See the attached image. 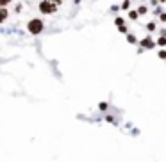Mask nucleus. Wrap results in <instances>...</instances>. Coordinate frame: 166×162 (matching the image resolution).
Instances as JSON below:
<instances>
[{"mask_svg":"<svg viewBox=\"0 0 166 162\" xmlns=\"http://www.w3.org/2000/svg\"><path fill=\"white\" fill-rule=\"evenodd\" d=\"M154 29H155V25H154V23H148V30H150V32H152V30H154Z\"/></svg>","mask_w":166,"mask_h":162,"instance_id":"11","label":"nucleus"},{"mask_svg":"<svg viewBox=\"0 0 166 162\" xmlns=\"http://www.w3.org/2000/svg\"><path fill=\"white\" fill-rule=\"evenodd\" d=\"M116 25H123V18H116Z\"/></svg>","mask_w":166,"mask_h":162,"instance_id":"10","label":"nucleus"},{"mask_svg":"<svg viewBox=\"0 0 166 162\" xmlns=\"http://www.w3.org/2000/svg\"><path fill=\"white\" fill-rule=\"evenodd\" d=\"M59 4H61L59 0H41L39 2V13L41 14H52V13H55Z\"/></svg>","mask_w":166,"mask_h":162,"instance_id":"1","label":"nucleus"},{"mask_svg":"<svg viewBox=\"0 0 166 162\" xmlns=\"http://www.w3.org/2000/svg\"><path fill=\"white\" fill-rule=\"evenodd\" d=\"M127 39H129L130 43H136V38H134V36H132V34H129V36H127Z\"/></svg>","mask_w":166,"mask_h":162,"instance_id":"8","label":"nucleus"},{"mask_svg":"<svg viewBox=\"0 0 166 162\" xmlns=\"http://www.w3.org/2000/svg\"><path fill=\"white\" fill-rule=\"evenodd\" d=\"M161 20H163V21H166V14H161Z\"/></svg>","mask_w":166,"mask_h":162,"instance_id":"14","label":"nucleus"},{"mask_svg":"<svg viewBox=\"0 0 166 162\" xmlns=\"http://www.w3.org/2000/svg\"><path fill=\"white\" fill-rule=\"evenodd\" d=\"M129 5H130V4H129V0H127V2H123V5H122V7H123V9H129Z\"/></svg>","mask_w":166,"mask_h":162,"instance_id":"13","label":"nucleus"},{"mask_svg":"<svg viewBox=\"0 0 166 162\" xmlns=\"http://www.w3.org/2000/svg\"><path fill=\"white\" fill-rule=\"evenodd\" d=\"M159 57H161V59H166V52H164V50H161V52H159Z\"/></svg>","mask_w":166,"mask_h":162,"instance_id":"9","label":"nucleus"},{"mask_svg":"<svg viewBox=\"0 0 166 162\" xmlns=\"http://www.w3.org/2000/svg\"><path fill=\"white\" fill-rule=\"evenodd\" d=\"M27 30H29L31 34L37 36V34H41V32L45 30V23H43V20H39V18H34V20H31L27 23Z\"/></svg>","mask_w":166,"mask_h":162,"instance_id":"2","label":"nucleus"},{"mask_svg":"<svg viewBox=\"0 0 166 162\" xmlns=\"http://www.w3.org/2000/svg\"><path fill=\"white\" fill-rule=\"evenodd\" d=\"M120 32H123V34H125V32H127V27H123V25H120Z\"/></svg>","mask_w":166,"mask_h":162,"instance_id":"12","label":"nucleus"},{"mask_svg":"<svg viewBox=\"0 0 166 162\" xmlns=\"http://www.w3.org/2000/svg\"><path fill=\"white\" fill-rule=\"evenodd\" d=\"M7 16H9L7 9H5V7H0V23H4V21L7 20Z\"/></svg>","mask_w":166,"mask_h":162,"instance_id":"3","label":"nucleus"},{"mask_svg":"<svg viewBox=\"0 0 166 162\" xmlns=\"http://www.w3.org/2000/svg\"><path fill=\"white\" fill-rule=\"evenodd\" d=\"M141 45H143L145 48H152V46H154L155 43H154V41L150 39V38H145V39H141Z\"/></svg>","mask_w":166,"mask_h":162,"instance_id":"4","label":"nucleus"},{"mask_svg":"<svg viewBox=\"0 0 166 162\" xmlns=\"http://www.w3.org/2000/svg\"><path fill=\"white\" fill-rule=\"evenodd\" d=\"M9 2H11V0H0V7H5Z\"/></svg>","mask_w":166,"mask_h":162,"instance_id":"6","label":"nucleus"},{"mask_svg":"<svg viewBox=\"0 0 166 162\" xmlns=\"http://www.w3.org/2000/svg\"><path fill=\"white\" fill-rule=\"evenodd\" d=\"M157 43H159L161 46H164V45H166V38H159V41H157Z\"/></svg>","mask_w":166,"mask_h":162,"instance_id":"7","label":"nucleus"},{"mask_svg":"<svg viewBox=\"0 0 166 162\" xmlns=\"http://www.w3.org/2000/svg\"><path fill=\"white\" fill-rule=\"evenodd\" d=\"M130 20H136V18H138V13H136V11H130Z\"/></svg>","mask_w":166,"mask_h":162,"instance_id":"5","label":"nucleus"}]
</instances>
